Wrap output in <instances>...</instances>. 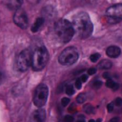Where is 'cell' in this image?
Masks as SVG:
<instances>
[{
	"mask_svg": "<svg viewBox=\"0 0 122 122\" xmlns=\"http://www.w3.org/2000/svg\"><path fill=\"white\" fill-rule=\"evenodd\" d=\"M92 86H93V88L98 89V88H100V87L102 86V82H101L100 80H94V81L92 82Z\"/></svg>",
	"mask_w": 122,
	"mask_h": 122,
	"instance_id": "ffe728a7",
	"label": "cell"
},
{
	"mask_svg": "<svg viewBox=\"0 0 122 122\" xmlns=\"http://www.w3.org/2000/svg\"><path fill=\"white\" fill-rule=\"evenodd\" d=\"M64 122H72L73 121V117L71 115H66L63 119Z\"/></svg>",
	"mask_w": 122,
	"mask_h": 122,
	"instance_id": "7402d4cb",
	"label": "cell"
},
{
	"mask_svg": "<svg viewBox=\"0 0 122 122\" xmlns=\"http://www.w3.org/2000/svg\"><path fill=\"white\" fill-rule=\"evenodd\" d=\"M46 120V112L43 109H38L33 112L31 114L30 122H45Z\"/></svg>",
	"mask_w": 122,
	"mask_h": 122,
	"instance_id": "9c48e42d",
	"label": "cell"
},
{
	"mask_svg": "<svg viewBox=\"0 0 122 122\" xmlns=\"http://www.w3.org/2000/svg\"><path fill=\"white\" fill-rule=\"evenodd\" d=\"M89 122H95L94 120H92V119H91V120H89Z\"/></svg>",
	"mask_w": 122,
	"mask_h": 122,
	"instance_id": "1f68e13d",
	"label": "cell"
},
{
	"mask_svg": "<svg viewBox=\"0 0 122 122\" xmlns=\"http://www.w3.org/2000/svg\"><path fill=\"white\" fill-rule=\"evenodd\" d=\"M113 104H114V106H116V107H120V106H122V98H121V97H117V98H115L114 101H113Z\"/></svg>",
	"mask_w": 122,
	"mask_h": 122,
	"instance_id": "d6986e66",
	"label": "cell"
},
{
	"mask_svg": "<svg viewBox=\"0 0 122 122\" xmlns=\"http://www.w3.org/2000/svg\"><path fill=\"white\" fill-rule=\"evenodd\" d=\"M103 77L106 78V79H109V78H111V75H110L108 72H105V73L103 74Z\"/></svg>",
	"mask_w": 122,
	"mask_h": 122,
	"instance_id": "f1b7e54d",
	"label": "cell"
},
{
	"mask_svg": "<svg viewBox=\"0 0 122 122\" xmlns=\"http://www.w3.org/2000/svg\"><path fill=\"white\" fill-rule=\"evenodd\" d=\"M113 108H114V104H113V102H112V103H110V104H108V106H107V109H108V112H112L113 111Z\"/></svg>",
	"mask_w": 122,
	"mask_h": 122,
	"instance_id": "cb8c5ba5",
	"label": "cell"
},
{
	"mask_svg": "<svg viewBox=\"0 0 122 122\" xmlns=\"http://www.w3.org/2000/svg\"><path fill=\"white\" fill-rule=\"evenodd\" d=\"M2 77H3V75H2V72L0 71V82H1V80H2Z\"/></svg>",
	"mask_w": 122,
	"mask_h": 122,
	"instance_id": "4dcf8cb0",
	"label": "cell"
},
{
	"mask_svg": "<svg viewBox=\"0 0 122 122\" xmlns=\"http://www.w3.org/2000/svg\"><path fill=\"white\" fill-rule=\"evenodd\" d=\"M99 57H100V54L96 52V53H92V54L90 56V59H91V61H92V62H93V63H94V62H96V61L99 59Z\"/></svg>",
	"mask_w": 122,
	"mask_h": 122,
	"instance_id": "ac0fdd59",
	"label": "cell"
},
{
	"mask_svg": "<svg viewBox=\"0 0 122 122\" xmlns=\"http://www.w3.org/2000/svg\"><path fill=\"white\" fill-rule=\"evenodd\" d=\"M84 110H85V112H87V113H92L93 112V107L92 106V105H90V104H87V105H85V107H84Z\"/></svg>",
	"mask_w": 122,
	"mask_h": 122,
	"instance_id": "e0dca14e",
	"label": "cell"
},
{
	"mask_svg": "<svg viewBox=\"0 0 122 122\" xmlns=\"http://www.w3.org/2000/svg\"><path fill=\"white\" fill-rule=\"evenodd\" d=\"M66 93L68 95H72L74 93V88L71 85H68L66 87Z\"/></svg>",
	"mask_w": 122,
	"mask_h": 122,
	"instance_id": "9a60e30c",
	"label": "cell"
},
{
	"mask_svg": "<svg viewBox=\"0 0 122 122\" xmlns=\"http://www.w3.org/2000/svg\"><path fill=\"white\" fill-rule=\"evenodd\" d=\"M106 19L110 24H116L122 21V4H115L106 10Z\"/></svg>",
	"mask_w": 122,
	"mask_h": 122,
	"instance_id": "8992f818",
	"label": "cell"
},
{
	"mask_svg": "<svg viewBox=\"0 0 122 122\" xmlns=\"http://www.w3.org/2000/svg\"><path fill=\"white\" fill-rule=\"evenodd\" d=\"M70 103V99L68 98V97H64V98H62V100H61V104H62V106H67L68 104Z\"/></svg>",
	"mask_w": 122,
	"mask_h": 122,
	"instance_id": "44dd1931",
	"label": "cell"
},
{
	"mask_svg": "<svg viewBox=\"0 0 122 122\" xmlns=\"http://www.w3.org/2000/svg\"><path fill=\"white\" fill-rule=\"evenodd\" d=\"M109 122H120V121H119V119H118L117 117H113V118H112Z\"/></svg>",
	"mask_w": 122,
	"mask_h": 122,
	"instance_id": "83f0119b",
	"label": "cell"
},
{
	"mask_svg": "<svg viewBox=\"0 0 122 122\" xmlns=\"http://www.w3.org/2000/svg\"><path fill=\"white\" fill-rule=\"evenodd\" d=\"M81 87H82V81L78 78V79H76V81H75V88H76V89H81Z\"/></svg>",
	"mask_w": 122,
	"mask_h": 122,
	"instance_id": "603a6c76",
	"label": "cell"
},
{
	"mask_svg": "<svg viewBox=\"0 0 122 122\" xmlns=\"http://www.w3.org/2000/svg\"><path fill=\"white\" fill-rule=\"evenodd\" d=\"M13 22L21 29H26L29 26V20L27 13L23 10H18L13 15Z\"/></svg>",
	"mask_w": 122,
	"mask_h": 122,
	"instance_id": "ba28073f",
	"label": "cell"
},
{
	"mask_svg": "<svg viewBox=\"0 0 122 122\" xmlns=\"http://www.w3.org/2000/svg\"><path fill=\"white\" fill-rule=\"evenodd\" d=\"M106 53L109 57H112V58H116L120 55L121 53V50L119 47L117 46H110L107 48L106 50Z\"/></svg>",
	"mask_w": 122,
	"mask_h": 122,
	"instance_id": "30bf717a",
	"label": "cell"
},
{
	"mask_svg": "<svg viewBox=\"0 0 122 122\" xmlns=\"http://www.w3.org/2000/svg\"><path fill=\"white\" fill-rule=\"evenodd\" d=\"M23 4V0H8V7L10 10H16Z\"/></svg>",
	"mask_w": 122,
	"mask_h": 122,
	"instance_id": "7c38bea8",
	"label": "cell"
},
{
	"mask_svg": "<svg viewBox=\"0 0 122 122\" xmlns=\"http://www.w3.org/2000/svg\"><path fill=\"white\" fill-rule=\"evenodd\" d=\"M79 79H80L82 82H86V81L88 80V75H87V74H82Z\"/></svg>",
	"mask_w": 122,
	"mask_h": 122,
	"instance_id": "484cf974",
	"label": "cell"
},
{
	"mask_svg": "<svg viewBox=\"0 0 122 122\" xmlns=\"http://www.w3.org/2000/svg\"><path fill=\"white\" fill-rule=\"evenodd\" d=\"M106 86H107L108 88H110V89L113 90V91H116V90L119 88L118 83H116V82H115L114 80H112V78L107 79V81H106Z\"/></svg>",
	"mask_w": 122,
	"mask_h": 122,
	"instance_id": "5bb4252c",
	"label": "cell"
},
{
	"mask_svg": "<svg viewBox=\"0 0 122 122\" xmlns=\"http://www.w3.org/2000/svg\"><path fill=\"white\" fill-rule=\"evenodd\" d=\"M49 94V89L45 84H40L35 89L34 94H33V103L36 107L40 108L43 107L48 99Z\"/></svg>",
	"mask_w": 122,
	"mask_h": 122,
	"instance_id": "52a82bcc",
	"label": "cell"
},
{
	"mask_svg": "<svg viewBox=\"0 0 122 122\" xmlns=\"http://www.w3.org/2000/svg\"><path fill=\"white\" fill-rule=\"evenodd\" d=\"M85 1H87V2H90V3H92V2H94L95 0H85Z\"/></svg>",
	"mask_w": 122,
	"mask_h": 122,
	"instance_id": "f546056e",
	"label": "cell"
},
{
	"mask_svg": "<svg viewBox=\"0 0 122 122\" xmlns=\"http://www.w3.org/2000/svg\"><path fill=\"white\" fill-rule=\"evenodd\" d=\"M54 30L60 41L68 43L74 34L72 24L66 19H59L54 24Z\"/></svg>",
	"mask_w": 122,
	"mask_h": 122,
	"instance_id": "7a4b0ae2",
	"label": "cell"
},
{
	"mask_svg": "<svg viewBox=\"0 0 122 122\" xmlns=\"http://www.w3.org/2000/svg\"><path fill=\"white\" fill-rule=\"evenodd\" d=\"M96 72V69L95 68H90L89 70H88V74H90V75H92V74H94Z\"/></svg>",
	"mask_w": 122,
	"mask_h": 122,
	"instance_id": "d4e9b609",
	"label": "cell"
},
{
	"mask_svg": "<svg viewBox=\"0 0 122 122\" xmlns=\"http://www.w3.org/2000/svg\"><path fill=\"white\" fill-rule=\"evenodd\" d=\"M44 22H45L44 18H42V17L36 18V20L34 21V23H33L32 26H31V31H32V32L38 31V30H40V28L42 27V25L44 24Z\"/></svg>",
	"mask_w": 122,
	"mask_h": 122,
	"instance_id": "8fae6325",
	"label": "cell"
},
{
	"mask_svg": "<svg viewBox=\"0 0 122 122\" xmlns=\"http://www.w3.org/2000/svg\"><path fill=\"white\" fill-rule=\"evenodd\" d=\"M49 60V52L46 48L39 47L31 51V63L30 66L34 71H41L45 68Z\"/></svg>",
	"mask_w": 122,
	"mask_h": 122,
	"instance_id": "3957f363",
	"label": "cell"
},
{
	"mask_svg": "<svg viewBox=\"0 0 122 122\" xmlns=\"http://www.w3.org/2000/svg\"><path fill=\"white\" fill-rule=\"evenodd\" d=\"M30 63H31V51L29 49H26L22 51L16 58V63H15L16 70L20 72H24L30 68Z\"/></svg>",
	"mask_w": 122,
	"mask_h": 122,
	"instance_id": "5b68a950",
	"label": "cell"
},
{
	"mask_svg": "<svg viewBox=\"0 0 122 122\" xmlns=\"http://www.w3.org/2000/svg\"><path fill=\"white\" fill-rule=\"evenodd\" d=\"M71 24H72L74 32H76V34L82 39L88 38L92 32V29H93L92 23L88 13L84 11L77 13L73 17Z\"/></svg>",
	"mask_w": 122,
	"mask_h": 122,
	"instance_id": "6da1fadb",
	"label": "cell"
},
{
	"mask_svg": "<svg viewBox=\"0 0 122 122\" xmlns=\"http://www.w3.org/2000/svg\"><path fill=\"white\" fill-rule=\"evenodd\" d=\"M76 122H85V118H84V116L80 115V116L78 117V119L76 120Z\"/></svg>",
	"mask_w": 122,
	"mask_h": 122,
	"instance_id": "4316f807",
	"label": "cell"
},
{
	"mask_svg": "<svg viewBox=\"0 0 122 122\" xmlns=\"http://www.w3.org/2000/svg\"><path fill=\"white\" fill-rule=\"evenodd\" d=\"M78 51L74 47H69L66 48L59 55L58 61L61 65L64 66H70L74 64L78 59Z\"/></svg>",
	"mask_w": 122,
	"mask_h": 122,
	"instance_id": "277c9868",
	"label": "cell"
},
{
	"mask_svg": "<svg viewBox=\"0 0 122 122\" xmlns=\"http://www.w3.org/2000/svg\"><path fill=\"white\" fill-rule=\"evenodd\" d=\"M112 62H111L110 60H108V59H103L102 61L99 62V64H98V69H100V70H109V69L112 68Z\"/></svg>",
	"mask_w": 122,
	"mask_h": 122,
	"instance_id": "4fadbf2b",
	"label": "cell"
},
{
	"mask_svg": "<svg viewBox=\"0 0 122 122\" xmlns=\"http://www.w3.org/2000/svg\"><path fill=\"white\" fill-rule=\"evenodd\" d=\"M85 100H86V95H85V93H80L77 97H76V101H77V103H84L85 102Z\"/></svg>",
	"mask_w": 122,
	"mask_h": 122,
	"instance_id": "2e32d148",
	"label": "cell"
}]
</instances>
